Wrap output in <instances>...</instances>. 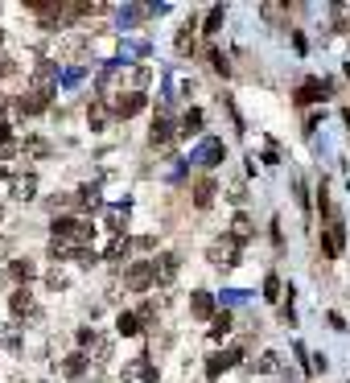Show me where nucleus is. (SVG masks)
Listing matches in <instances>:
<instances>
[{
  "instance_id": "7ed1b4c3",
  "label": "nucleus",
  "mask_w": 350,
  "mask_h": 383,
  "mask_svg": "<svg viewBox=\"0 0 350 383\" xmlns=\"http://www.w3.org/2000/svg\"><path fill=\"white\" fill-rule=\"evenodd\" d=\"M144 91H119L116 99H112V116H119V120H132V116H140L144 112Z\"/></svg>"
},
{
  "instance_id": "37998d69",
  "label": "nucleus",
  "mask_w": 350,
  "mask_h": 383,
  "mask_svg": "<svg viewBox=\"0 0 350 383\" xmlns=\"http://www.w3.org/2000/svg\"><path fill=\"white\" fill-rule=\"evenodd\" d=\"M272 243H276V247H284V235H280V218H272Z\"/></svg>"
},
{
  "instance_id": "9b49d317",
  "label": "nucleus",
  "mask_w": 350,
  "mask_h": 383,
  "mask_svg": "<svg viewBox=\"0 0 350 383\" xmlns=\"http://www.w3.org/2000/svg\"><path fill=\"white\" fill-rule=\"evenodd\" d=\"M8 310H13V317H37V301H33L29 288H17V293L8 297Z\"/></svg>"
},
{
  "instance_id": "7c9ffc66",
  "label": "nucleus",
  "mask_w": 350,
  "mask_h": 383,
  "mask_svg": "<svg viewBox=\"0 0 350 383\" xmlns=\"http://www.w3.org/2000/svg\"><path fill=\"white\" fill-rule=\"evenodd\" d=\"M8 272H13L17 281H29V276H33L37 268H33V260H13V264H8Z\"/></svg>"
},
{
  "instance_id": "2f4dec72",
  "label": "nucleus",
  "mask_w": 350,
  "mask_h": 383,
  "mask_svg": "<svg viewBox=\"0 0 350 383\" xmlns=\"http://www.w3.org/2000/svg\"><path fill=\"white\" fill-rule=\"evenodd\" d=\"M264 301H280V276L276 272L264 276Z\"/></svg>"
},
{
  "instance_id": "ddd939ff",
  "label": "nucleus",
  "mask_w": 350,
  "mask_h": 383,
  "mask_svg": "<svg viewBox=\"0 0 350 383\" xmlns=\"http://www.w3.org/2000/svg\"><path fill=\"white\" fill-rule=\"evenodd\" d=\"M8 190H13V198H25V202H29V198L37 194V177H33V173H13V177H8Z\"/></svg>"
},
{
  "instance_id": "c9c22d12",
  "label": "nucleus",
  "mask_w": 350,
  "mask_h": 383,
  "mask_svg": "<svg viewBox=\"0 0 350 383\" xmlns=\"http://www.w3.org/2000/svg\"><path fill=\"white\" fill-rule=\"evenodd\" d=\"M259 13H264V21H284V8H280V4H264Z\"/></svg>"
},
{
  "instance_id": "79ce46f5",
  "label": "nucleus",
  "mask_w": 350,
  "mask_h": 383,
  "mask_svg": "<svg viewBox=\"0 0 350 383\" xmlns=\"http://www.w3.org/2000/svg\"><path fill=\"white\" fill-rule=\"evenodd\" d=\"M280 322H288V326L297 322V313H293V305H280Z\"/></svg>"
},
{
  "instance_id": "a878e982",
  "label": "nucleus",
  "mask_w": 350,
  "mask_h": 383,
  "mask_svg": "<svg viewBox=\"0 0 350 383\" xmlns=\"http://www.w3.org/2000/svg\"><path fill=\"white\" fill-rule=\"evenodd\" d=\"M124 227H128V206H116V211L107 215V231H112V240L124 235Z\"/></svg>"
},
{
  "instance_id": "a18cd8bd",
  "label": "nucleus",
  "mask_w": 350,
  "mask_h": 383,
  "mask_svg": "<svg viewBox=\"0 0 350 383\" xmlns=\"http://www.w3.org/2000/svg\"><path fill=\"white\" fill-rule=\"evenodd\" d=\"M4 74H13V58H4V54H0V78H4Z\"/></svg>"
},
{
  "instance_id": "f257e3e1",
  "label": "nucleus",
  "mask_w": 350,
  "mask_h": 383,
  "mask_svg": "<svg viewBox=\"0 0 350 383\" xmlns=\"http://www.w3.org/2000/svg\"><path fill=\"white\" fill-rule=\"evenodd\" d=\"M153 281H157L153 260H136V264H128V272H124V288L128 293H144V288H153Z\"/></svg>"
},
{
  "instance_id": "2eb2a0df",
  "label": "nucleus",
  "mask_w": 350,
  "mask_h": 383,
  "mask_svg": "<svg viewBox=\"0 0 350 383\" xmlns=\"http://www.w3.org/2000/svg\"><path fill=\"white\" fill-rule=\"evenodd\" d=\"M144 17H148V4H119V8H116V21L124 25V29L140 25Z\"/></svg>"
},
{
  "instance_id": "393cba45",
  "label": "nucleus",
  "mask_w": 350,
  "mask_h": 383,
  "mask_svg": "<svg viewBox=\"0 0 350 383\" xmlns=\"http://www.w3.org/2000/svg\"><path fill=\"white\" fill-rule=\"evenodd\" d=\"M128 247H132V240H128V235H116V240L103 247V256H107V260H124V256H128Z\"/></svg>"
},
{
  "instance_id": "58836bf2",
  "label": "nucleus",
  "mask_w": 350,
  "mask_h": 383,
  "mask_svg": "<svg viewBox=\"0 0 350 383\" xmlns=\"http://www.w3.org/2000/svg\"><path fill=\"white\" fill-rule=\"evenodd\" d=\"M49 206H54V211H66V206H70V194H54V198H49Z\"/></svg>"
},
{
  "instance_id": "f704fd0d",
  "label": "nucleus",
  "mask_w": 350,
  "mask_h": 383,
  "mask_svg": "<svg viewBox=\"0 0 350 383\" xmlns=\"http://www.w3.org/2000/svg\"><path fill=\"white\" fill-rule=\"evenodd\" d=\"M210 62H214V71H218V74H231V62H227L218 49H210Z\"/></svg>"
},
{
  "instance_id": "9d476101",
  "label": "nucleus",
  "mask_w": 350,
  "mask_h": 383,
  "mask_svg": "<svg viewBox=\"0 0 350 383\" xmlns=\"http://www.w3.org/2000/svg\"><path fill=\"white\" fill-rule=\"evenodd\" d=\"M214 194H218V182H214L210 173H202V177L194 182V206H198V211H210V206H214Z\"/></svg>"
},
{
  "instance_id": "a211bd4d",
  "label": "nucleus",
  "mask_w": 350,
  "mask_h": 383,
  "mask_svg": "<svg viewBox=\"0 0 350 383\" xmlns=\"http://www.w3.org/2000/svg\"><path fill=\"white\" fill-rule=\"evenodd\" d=\"M194 29H198V17L189 13L186 21H182V29H177V49H182V54H189V49H194Z\"/></svg>"
},
{
  "instance_id": "f3484780",
  "label": "nucleus",
  "mask_w": 350,
  "mask_h": 383,
  "mask_svg": "<svg viewBox=\"0 0 350 383\" xmlns=\"http://www.w3.org/2000/svg\"><path fill=\"white\" fill-rule=\"evenodd\" d=\"M252 235H256V223H252L247 215H235L231 218V240L235 243H247Z\"/></svg>"
},
{
  "instance_id": "473e14b6",
  "label": "nucleus",
  "mask_w": 350,
  "mask_h": 383,
  "mask_svg": "<svg viewBox=\"0 0 350 383\" xmlns=\"http://www.w3.org/2000/svg\"><path fill=\"white\" fill-rule=\"evenodd\" d=\"M317 206H322V218H334V206H329V186H326V182L317 186Z\"/></svg>"
},
{
  "instance_id": "c756f323",
  "label": "nucleus",
  "mask_w": 350,
  "mask_h": 383,
  "mask_svg": "<svg viewBox=\"0 0 350 383\" xmlns=\"http://www.w3.org/2000/svg\"><path fill=\"white\" fill-rule=\"evenodd\" d=\"M276 367H280L276 350H264V355H259V359H256V371H259V375H272Z\"/></svg>"
},
{
  "instance_id": "72a5a7b5",
  "label": "nucleus",
  "mask_w": 350,
  "mask_h": 383,
  "mask_svg": "<svg viewBox=\"0 0 350 383\" xmlns=\"http://www.w3.org/2000/svg\"><path fill=\"white\" fill-rule=\"evenodd\" d=\"M124 54H148V42H144V37H128V42H124Z\"/></svg>"
},
{
  "instance_id": "f03ea898",
  "label": "nucleus",
  "mask_w": 350,
  "mask_h": 383,
  "mask_svg": "<svg viewBox=\"0 0 350 383\" xmlns=\"http://www.w3.org/2000/svg\"><path fill=\"white\" fill-rule=\"evenodd\" d=\"M223 157H227V148H223V141H218V136H206V141L189 153V161H194V165H202V169L223 165Z\"/></svg>"
},
{
  "instance_id": "1a4fd4ad",
  "label": "nucleus",
  "mask_w": 350,
  "mask_h": 383,
  "mask_svg": "<svg viewBox=\"0 0 350 383\" xmlns=\"http://www.w3.org/2000/svg\"><path fill=\"white\" fill-rule=\"evenodd\" d=\"M342 247H346V227H342V223H329L326 231H322V252H326L329 260H338Z\"/></svg>"
},
{
  "instance_id": "a19ab883",
  "label": "nucleus",
  "mask_w": 350,
  "mask_h": 383,
  "mask_svg": "<svg viewBox=\"0 0 350 383\" xmlns=\"http://www.w3.org/2000/svg\"><path fill=\"white\" fill-rule=\"evenodd\" d=\"M223 301H247V293H239V288H227V293H223Z\"/></svg>"
},
{
  "instance_id": "423d86ee",
  "label": "nucleus",
  "mask_w": 350,
  "mask_h": 383,
  "mask_svg": "<svg viewBox=\"0 0 350 383\" xmlns=\"http://www.w3.org/2000/svg\"><path fill=\"white\" fill-rule=\"evenodd\" d=\"M239 359H243V346H227V350L210 355V359H206V379H218V375H223V371H231Z\"/></svg>"
},
{
  "instance_id": "6ab92c4d",
  "label": "nucleus",
  "mask_w": 350,
  "mask_h": 383,
  "mask_svg": "<svg viewBox=\"0 0 350 383\" xmlns=\"http://www.w3.org/2000/svg\"><path fill=\"white\" fill-rule=\"evenodd\" d=\"M83 371H87V355H83V350H78V355H66V359H62V375H66V379H78Z\"/></svg>"
},
{
  "instance_id": "cd10ccee",
  "label": "nucleus",
  "mask_w": 350,
  "mask_h": 383,
  "mask_svg": "<svg viewBox=\"0 0 350 383\" xmlns=\"http://www.w3.org/2000/svg\"><path fill=\"white\" fill-rule=\"evenodd\" d=\"M128 78H132V91H144L148 78H153V71H148V66H128Z\"/></svg>"
},
{
  "instance_id": "aec40b11",
  "label": "nucleus",
  "mask_w": 350,
  "mask_h": 383,
  "mask_svg": "<svg viewBox=\"0 0 350 383\" xmlns=\"http://www.w3.org/2000/svg\"><path fill=\"white\" fill-rule=\"evenodd\" d=\"M227 334H231V313L223 310V313H214V322H210V338H214V342H223Z\"/></svg>"
},
{
  "instance_id": "4468645a",
  "label": "nucleus",
  "mask_w": 350,
  "mask_h": 383,
  "mask_svg": "<svg viewBox=\"0 0 350 383\" xmlns=\"http://www.w3.org/2000/svg\"><path fill=\"white\" fill-rule=\"evenodd\" d=\"M189 313H194V317H210V322H214V297H210L206 288H194V297H189Z\"/></svg>"
},
{
  "instance_id": "20e7f679",
  "label": "nucleus",
  "mask_w": 350,
  "mask_h": 383,
  "mask_svg": "<svg viewBox=\"0 0 350 383\" xmlns=\"http://www.w3.org/2000/svg\"><path fill=\"white\" fill-rule=\"evenodd\" d=\"M326 95H329V83H322V78H305L301 87L293 91V103H297V107H313V103H322Z\"/></svg>"
},
{
  "instance_id": "dca6fc26",
  "label": "nucleus",
  "mask_w": 350,
  "mask_h": 383,
  "mask_svg": "<svg viewBox=\"0 0 350 383\" xmlns=\"http://www.w3.org/2000/svg\"><path fill=\"white\" fill-rule=\"evenodd\" d=\"M153 272H157V281H161V285H169V281L177 276V256H173V252H161V256L153 260Z\"/></svg>"
},
{
  "instance_id": "4c0bfd02",
  "label": "nucleus",
  "mask_w": 350,
  "mask_h": 383,
  "mask_svg": "<svg viewBox=\"0 0 350 383\" xmlns=\"http://www.w3.org/2000/svg\"><path fill=\"white\" fill-rule=\"evenodd\" d=\"M62 83H66V87H78V83H83V71H78V66H70V71L62 74Z\"/></svg>"
},
{
  "instance_id": "39448f33",
  "label": "nucleus",
  "mask_w": 350,
  "mask_h": 383,
  "mask_svg": "<svg viewBox=\"0 0 350 383\" xmlns=\"http://www.w3.org/2000/svg\"><path fill=\"white\" fill-rule=\"evenodd\" d=\"M206 260L218 264V268H235V264H239V243H235L231 235H227V240H218V243H210Z\"/></svg>"
},
{
  "instance_id": "bb28decb",
  "label": "nucleus",
  "mask_w": 350,
  "mask_h": 383,
  "mask_svg": "<svg viewBox=\"0 0 350 383\" xmlns=\"http://www.w3.org/2000/svg\"><path fill=\"white\" fill-rule=\"evenodd\" d=\"M87 120H91L95 132H99V128L107 124V112H103V103H99V99H91V103H87Z\"/></svg>"
},
{
  "instance_id": "c85d7f7f",
  "label": "nucleus",
  "mask_w": 350,
  "mask_h": 383,
  "mask_svg": "<svg viewBox=\"0 0 350 383\" xmlns=\"http://www.w3.org/2000/svg\"><path fill=\"white\" fill-rule=\"evenodd\" d=\"M223 17H227V13H223V4H214V8L206 13V37H214V33L223 29Z\"/></svg>"
},
{
  "instance_id": "49530a36",
  "label": "nucleus",
  "mask_w": 350,
  "mask_h": 383,
  "mask_svg": "<svg viewBox=\"0 0 350 383\" xmlns=\"http://www.w3.org/2000/svg\"><path fill=\"white\" fill-rule=\"evenodd\" d=\"M342 71H346V78H350V62H346V66H342Z\"/></svg>"
},
{
  "instance_id": "412c9836",
  "label": "nucleus",
  "mask_w": 350,
  "mask_h": 383,
  "mask_svg": "<svg viewBox=\"0 0 350 383\" xmlns=\"http://www.w3.org/2000/svg\"><path fill=\"white\" fill-rule=\"evenodd\" d=\"M37 112H46V103H42L37 95H29V91H25V95L17 99V116H37Z\"/></svg>"
},
{
  "instance_id": "6e6552de",
  "label": "nucleus",
  "mask_w": 350,
  "mask_h": 383,
  "mask_svg": "<svg viewBox=\"0 0 350 383\" xmlns=\"http://www.w3.org/2000/svg\"><path fill=\"white\" fill-rule=\"evenodd\" d=\"M54 91H58V74H54V66H42V71L33 74V83H29V95H37L42 103H49Z\"/></svg>"
},
{
  "instance_id": "0eeeda50",
  "label": "nucleus",
  "mask_w": 350,
  "mask_h": 383,
  "mask_svg": "<svg viewBox=\"0 0 350 383\" xmlns=\"http://www.w3.org/2000/svg\"><path fill=\"white\" fill-rule=\"evenodd\" d=\"M119 375H124V383H153L157 379V367L148 363V355H136L132 363H124Z\"/></svg>"
},
{
  "instance_id": "c03bdc74",
  "label": "nucleus",
  "mask_w": 350,
  "mask_h": 383,
  "mask_svg": "<svg viewBox=\"0 0 350 383\" xmlns=\"http://www.w3.org/2000/svg\"><path fill=\"white\" fill-rule=\"evenodd\" d=\"M0 144H13V128H8L4 120H0Z\"/></svg>"
},
{
  "instance_id": "e433bc0d",
  "label": "nucleus",
  "mask_w": 350,
  "mask_h": 383,
  "mask_svg": "<svg viewBox=\"0 0 350 383\" xmlns=\"http://www.w3.org/2000/svg\"><path fill=\"white\" fill-rule=\"evenodd\" d=\"M140 326H153V322H157V310H153V305H140Z\"/></svg>"
},
{
  "instance_id": "f8f14e48",
  "label": "nucleus",
  "mask_w": 350,
  "mask_h": 383,
  "mask_svg": "<svg viewBox=\"0 0 350 383\" xmlns=\"http://www.w3.org/2000/svg\"><path fill=\"white\" fill-rule=\"evenodd\" d=\"M173 141V120H169V112H161L157 120H153V128H148V144L153 148H161V144Z\"/></svg>"
},
{
  "instance_id": "5701e85b",
  "label": "nucleus",
  "mask_w": 350,
  "mask_h": 383,
  "mask_svg": "<svg viewBox=\"0 0 350 383\" xmlns=\"http://www.w3.org/2000/svg\"><path fill=\"white\" fill-rule=\"evenodd\" d=\"M198 132H202V112L189 107L186 116H182V136H198Z\"/></svg>"
},
{
  "instance_id": "ea45409f",
  "label": "nucleus",
  "mask_w": 350,
  "mask_h": 383,
  "mask_svg": "<svg viewBox=\"0 0 350 383\" xmlns=\"http://www.w3.org/2000/svg\"><path fill=\"white\" fill-rule=\"evenodd\" d=\"M293 49H297V54H305V49H309V42H305V33H293Z\"/></svg>"
},
{
  "instance_id": "b1692460",
  "label": "nucleus",
  "mask_w": 350,
  "mask_h": 383,
  "mask_svg": "<svg viewBox=\"0 0 350 383\" xmlns=\"http://www.w3.org/2000/svg\"><path fill=\"white\" fill-rule=\"evenodd\" d=\"M74 198H78L74 206H83V211H95V206H99V186H91V182H87V186L74 194Z\"/></svg>"
},
{
  "instance_id": "de8ad7c7",
  "label": "nucleus",
  "mask_w": 350,
  "mask_h": 383,
  "mask_svg": "<svg viewBox=\"0 0 350 383\" xmlns=\"http://www.w3.org/2000/svg\"><path fill=\"white\" fill-rule=\"evenodd\" d=\"M0 218H4V206H0Z\"/></svg>"
},
{
  "instance_id": "4be33fe9",
  "label": "nucleus",
  "mask_w": 350,
  "mask_h": 383,
  "mask_svg": "<svg viewBox=\"0 0 350 383\" xmlns=\"http://www.w3.org/2000/svg\"><path fill=\"white\" fill-rule=\"evenodd\" d=\"M116 334H124V338L140 334V317H136V313H119V317H116Z\"/></svg>"
}]
</instances>
